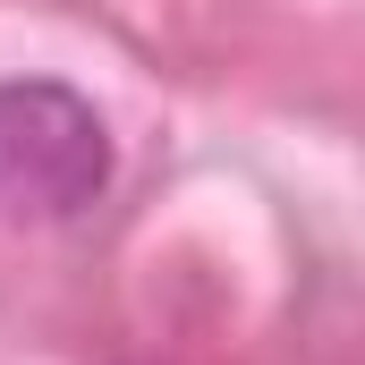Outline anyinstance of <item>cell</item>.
Masks as SVG:
<instances>
[{
  "mask_svg": "<svg viewBox=\"0 0 365 365\" xmlns=\"http://www.w3.org/2000/svg\"><path fill=\"white\" fill-rule=\"evenodd\" d=\"M110 128L60 77H9L0 86V221L51 230L102 204L110 187Z\"/></svg>",
  "mask_w": 365,
  "mask_h": 365,
  "instance_id": "1",
  "label": "cell"
}]
</instances>
